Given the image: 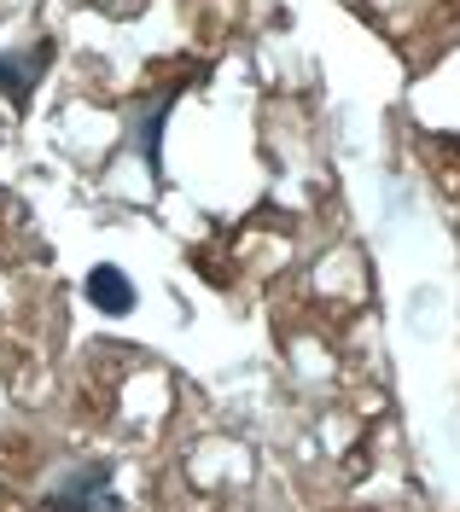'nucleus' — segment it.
Returning a JSON list of instances; mask_svg holds the SVG:
<instances>
[{"label": "nucleus", "instance_id": "obj_1", "mask_svg": "<svg viewBox=\"0 0 460 512\" xmlns=\"http://www.w3.org/2000/svg\"><path fill=\"white\" fill-rule=\"evenodd\" d=\"M53 41L41 35V41H30L24 53H0V99L12 105V111H30V94H35V82L53 70Z\"/></svg>", "mask_w": 460, "mask_h": 512}, {"label": "nucleus", "instance_id": "obj_2", "mask_svg": "<svg viewBox=\"0 0 460 512\" xmlns=\"http://www.w3.org/2000/svg\"><path fill=\"white\" fill-rule=\"evenodd\" d=\"M53 512H123L117 495H111V466H76L53 495H47Z\"/></svg>", "mask_w": 460, "mask_h": 512}, {"label": "nucleus", "instance_id": "obj_3", "mask_svg": "<svg viewBox=\"0 0 460 512\" xmlns=\"http://www.w3.org/2000/svg\"><path fill=\"white\" fill-rule=\"evenodd\" d=\"M181 99V88H158V94H146V99H134L129 105V140L140 146V158H146V169L158 175L164 169V117H169V105Z\"/></svg>", "mask_w": 460, "mask_h": 512}, {"label": "nucleus", "instance_id": "obj_4", "mask_svg": "<svg viewBox=\"0 0 460 512\" xmlns=\"http://www.w3.org/2000/svg\"><path fill=\"white\" fill-rule=\"evenodd\" d=\"M82 291H88V303H94L99 315H129V309H134V280L117 268V262H99V268H88Z\"/></svg>", "mask_w": 460, "mask_h": 512}]
</instances>
